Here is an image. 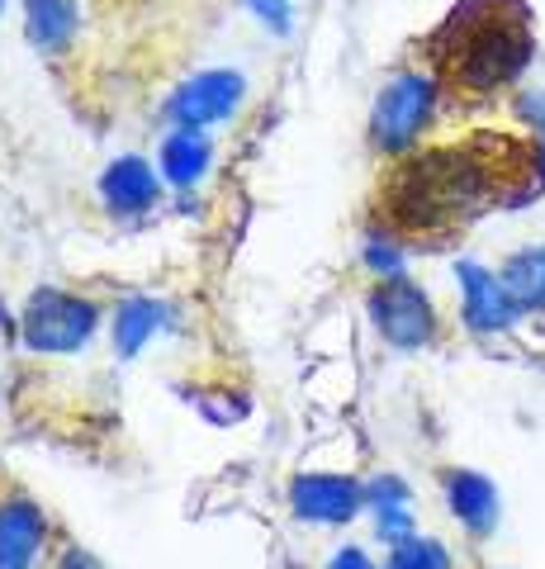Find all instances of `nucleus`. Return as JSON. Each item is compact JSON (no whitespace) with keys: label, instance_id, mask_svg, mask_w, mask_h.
<instances>
[{"label":"nucleus","instance_id":"18","mask_svg":"<svg viewBox=\"0 0 545 569\" xmlns=\"http://www.w3.org/2000/svg\"><path fill=\"white\" fill-rule=\"evenodd\" d=\"M517 119L532 129L536 152H541V162H545V91H522L517 96Z\"/></svg>","mask_w":545,"mask_h":569},{"label":"nucleus","instance_id":"4","mask_svg":"<svg viewBox=\"0 0 545 569\" xmlns=\"http://www.w3.org/2000/svg\"><path fill=\"white\" fill-rule=\"evenodd\" d=\"M365 313H371L375 332L394 351H422V347L436 342V332H442V318H436L427 290H422L413 276L375 280L371 295H365Z\"/></svg>","mask_w":545,"mask_h":569},{"label":"nucleus","instance_id":"2","mask_svg":"<svg viewBox=\"0 0 545 569\" xmlns=\"http://www.w3.org/2000/svg\"><path fill=\"white\" fill-rule=\"evenodd\" d=\"M100 328V305L85 299L77 290H58V284H43L24 299L20 313V337L29 351L39 356H67L81 351Z\"/></svg>","mask_w":545,"mask_h":569},{"label":"nucleus","instance_id":"19","mask_svg":"<svg viewBox=\"0 0 545 569\" xmlns=\"http://www.w3.org/2000/svg\"><path fill=\"white\" fill-rule=\"evenodd\" d=\"M261 24L271 33H290V20H294V0H242Z\"/></svg>","mask_w":545,"mask_h":569},{"label":"nucleus","instance_id":"16","mask_svg":"<svg viewBox=\"0 0 545 569\" xmlns=\"http://www.w3.org/2000/svg\"><path fill=\"white\" fill-rule=\"evenodd\" d=\"M384 569H455V560H451V550H446L442 541L417 537V531H413L408 541H394Z\"/></svg>","mask_w":545,"mask_h":569},{"label":"nucleus","instance_id":"14","mask_svg":"<svg viewBox=\"0 0 545 569\" xmlns=\"http://www.w3.org/2000/svg\"><path fill=\"white\" fill-rule=\"evenodd\" d=\"M365 508L375 512V531L384 541H408L413 537V489L398 475H375L365 485Z\"/></svg>","mask_w":545,"mask_h":569},{"label":"nucleus","instance_id":"15","mask_svg":"<svg viewBox=\"0 0 545 569\" xmlns=\"http://www.w3.org/2000/svg\"><path fill=\"white\" fill-rule=\"evenodd\" d=\"M498 280L522 313H545V242L522 247V252L507 257L498 266Z\"/></svg>","mask_w":545,"mask_h":569},{"label":"nucleus","instance_id":"3","mask_svg":"<svg viewBox=\"0 0 545 569\" xmlns=\"http://www.w3.org/2000/svg\"><path fill=\"white\" fill-rule=\"evenodd\" d=\"M436 86L432 71H398L394 81H384V91L375 96V110H371V142L380 152L403 157L417 148V138L432 129V114H436Z\"/></svg>","mask_w":545,"mask_h":569},{"label":"nucleus","instance_id":"9","mask_svg":"<svg viewBox=\"0 0 545 569\" xmlns=\"http://www.w3.org/2000/svg\"><path fill=\"white\" fill-rule=\"evenodd\" d=\"M48 550V518L29 493L0 498V569H39Z\"/></svg>","mask_w":545,"mask_h":569},{"label":"nucleus","instance_id":"17","mask_svg":"<svg viewBox=\"0 0 545 569\" xmlns=\"http://www.w3.org/2000/svg\"><path fill=\"white\" fill-rule=\"evenodd\" d=\"M361 261H365V271H371L375 280H390V276H403V247H398V238H371L365 242V252H361Z\"/></svg>","mask_w":545,"mask_h":569},{"label":"nucleus","instance_id":"7","mask_svg":"<svg viewBox=\"0 0 545 569\" xmlns=\"http://www.w3.org/2000/svg\"><path fill=\"white\" fill-rule=\"evenodd\" d=\"M455 284H461V318L470 332L480 337H498L522 318L513 305V295L503 290L498 271H488L480 261H455Z\"/></svg>","mask_w":545,"mask_h":569},{"label":"nucleus","instance_id":"5","mask_svg":"<svg viewBox=\"0 0 545 569\" xmlns=\"http://www.w3.org/2000/svg\"><path fill=\"white\" fill-rule=\"evenodd\" d=\"M242 96H248V77L233 67L219 71H195L190 81H181L166 100L171 129H214V123L233 119Z\"/></svg>","mask_w":545,"mask_h":569},{"label":"nucleus","instance_id":"8","mask_svg":"<svg viewBox=\"0 0 545 569\" xmlns=\"http://www.w3.org/2000/svg\"><path fill=\"white\" fill-rule=\"evenodd\" d=\"M100 200L114 219H143L162 200V171H152L148 157H114L100 171Z\"/></svg>","mask_w":545,"mask_h":569},{"label":"nucleus","instance_id":"20","mask_svg":"<svg viewBox=\"0 0 545 569\" xmlns=\"http://www.w3.org/2000/svg\"><path fill=\"white\" fill-rule=\"evenodd\" d=\"M327 569H380V565H375L371 556H365L361 546H342V550H332Z\"/></svg>","mask_w":545,"mask_h":569},{"label":"nucleus","instance_id":"6","mask_svg":"<svg viewBox=\"0 0 545 569\" xmlns=\"http://www.w3.org/2000/svg\"><path fill=\"white\" fill-rule=\"evenodd\" d=\"M290 508L299 522L313 527H346L356 512L365 508V485L351 475H327V470H309L290 479Z\"/></svg>","mask_w":545,"mask_h":569},{"label":"nucleus","instance_id":"1","mask_svg":"<svg viewBox=\"0 0 545 569\" xmlns=\"http://www.w3.org/2000/svg\"><path fill=\"white\" fill-rule=\"evenodd\" d=\"M532 58L522 0H465L436 33V67L461 91H494L507 86Z\"/></svg>","mask_w":545,"mask_h":569},{"label":"nucleus","instance_id":"21","mask_svg":"<svg viewBox=\"0 0 545 569\" xmlns=\"http://www.w3.org/2000/svg\"><path fill=\"white\" fill-rule=\"evenodd\" d=\"M52 569H104L91 550H81V546H62V556H58V565Z\"/></svg>","mask_w":545,"mask_h":569},{"label":"nucleus","instance_id":"12","mask_svg":"<svg viewBox=\"0 0 545 569\" xmlns=\"http://www.w3.org/2000/svg\"><path fill=\"white\" fill-rule=\"evenodd\" d=\"M209 162H214V138L204 129H171L166 133V142H162V181L166 186L195 190L209 176Z\"/></svg>","mask_w":545,"mask_h":569},{"label":"nucleus","instance_id":"10","mask_svg":"<svg viewBox=\"0 0 545 569\" xmlns=\"http://www.w3.org/2000/svg\"><path fill=\"white\" fill-rule=\"evenodd\" d=\"M442 489H446V503L455 512L470 537H488L498 527V489L494 479L480 475V470H442Z\"/></svg>","mask_w":545,"mask_h":569},{"label":"nucleus","instance_id":"22","mask_svg":"<svg viewBox=\"0 0 545 569\" xmlns=\"http://www.w3.org/2000/svg\"><path fill=\"white\" fill-rule=\"evenodd\" d=\"M0 10H6V0H0Z\"/></svg>","mask_w":545,"mask_h":569},{"label":"nucleus","instance_id":"13","mask_svg":"<svg viewBox=\"0 0 545 569\" xmlns=\"http://www.w3.org/2000/svg\"><path fill=\"white\" fill-rule=\"evenodd\" d=\"M166 318H171V309L162 305V299H152V295H129L124 305L114 309V318H110L114 351H119V356H138L157 332L166 328Z\"/></svg>","mask_w":545,"mask_h":569},{"label":"nucleus","instance_id":"11","mask_svg":"<svg viewBox=\"0 0 545 569\" xmlns=\"http://www.w3.org/2000/svg\"><path fill=\"white\" fill-rule=\"evenodd\" d=\"M20 6H24V33L39 52L62 58V52L77 43V33H81L77 0H20Z\"/></svg>","mask_w":545,"mask_h":569}]
</instances>
